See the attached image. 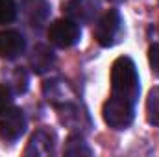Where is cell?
<instances>
[{
    "mask_svg": "<svg viewBox=\"0 0 159 157\" xmlns=\"http://www.w3.org/2000/svg\"><path fill=\"white\" fill-rule=\"evenodd\" d=\"M20 9L26 20L30 22V26H37V28L46 22L50 15V4L46 0H22Z\"/></svg>",
    "mask_w": 159,
    "mask_h": 157,
    "instance_id": "ba28073f",
    "label": "cell"
},
{
    "mask_svg": "<svg viewBox=\"0 0 159 157\" xmlns=\"http://www.w3.org/2000/svg\"><path fill=\"white\" fill-rule=\"evenodd\" d=\"M146 120L159 126V87H154L146 98Z\"/></svg>",
    "mask_w": 159,
    "mask_h": 157,
    "instance_id": "7c38bea8",
    "label": "cell"
},
{
    "mask_svg": "<svg viewBox=\"0 0 159 157\" xmlns=\"http://www.w3.org/2000/svg\"><path fill=\"white\" fill-rule=\"evenodd\" d=\"M148 61H150L152 74L159 78V44H152L148 48Z\"/></svg>",
    "mask_w": 159,
    "mask_h": 157,
    "instance_id": "9a60e30c",
    "label": "cell"
},
{
    "mask_svg": "<svg viewBox=\"0 0 159 157\" xmlns=\"http://www.w3.org/2000/svg\"><path fill=\"white\" fill-rule=\"evenodd\" d=\"M26 50V39L17 30H4L0 32V57L15 59Z\"/></svg>",
    "mask_w": 159,
    "mask_h": 157,
    "instance_id": "52a82bcc",
    "label": "cell"
},
{
    "mask_svg": "<svg viewBox=\"0 0 159 157\" xmlns=\"http://www.w3.org/2000/svg\"><path fill=\"white\" fill-rule=\"evenodd\" d=\"M109 2H113V4H117V2H120V0H109Z\"/></svg>",
    "mask_w": 159,
    "mask_h": 157,
    "instance_id": "e0dca14e",
    "label": "cell"
},
{
    "mask_svg": "<svg viewBox=\"0 0 159 157\" xmlns=\"http://www.w3.org/2000/svg\"><path fill=\"white\" fill-rule=\"evenodd\" d=\"M63 9L67 17L72 19L74 22H91L94 20L100 9V4L98 0H67Z\"/></svg>",
    "mask_w": 159,
    "mask_h": 157,
    "instance_id": "8992f818",
    "label": "cell"
},
{
    "mask_svg": "<svg viewBox=\"0 0 159 157\" xmlns=\"http://www.w3.org/2000/svg\"><path fill=\"white\" fill-rule=\"evenodd\" d=\"M93 154L87 142L80 135H70L65 142V155L69 157H89Z\"/></svg>",
    "mask_w": 159,
    "mask_h": 157,
    "instance_id": "8fae6325",
    "label": "cell"
},
{
    "mask_svg": "<svg viewBox=\"0 0 159 157\" xmlns=\"http://www.w3.org/2000/svg\"><path fill=\"white\" fill-rule=\"evenodd\" d=\"M141 92L139 74L129 57H119L111 65V96L135 104Z\"/></svg>",
    "mask_w": 159,
    "mask_h": 157,
    "instance_id": "6da1fadb",
    "label": "cell"
},
{
    "mask_svg": "<svg viewBox=\"0 0 159 157\" xmlns=\"http://www.w3.org/2000/svg\"><path fill=\"white\" fill-rule=\"evenodd\" d=\"M13 83H15L17 92H26V89H28V72L24 69H17L15 74H13Z\"/></svg>",
    "mask_w": 159,
    "mask_h": 157,
    "instance_id": "5bb4252c",
    "label": "cell"
},
{
    "mask_svg": "<svg viewBox=\"0 0 159 157\" xmlns=\"http://www.w3.org/2000/svg\"><path fill=\"white\" fill-rule=\"evenodd\" d=\"M11 102H13V98H11V91H9V87L0 85V115L11 107Z\"/></svg>",
    "mask_w": 159,
    "mask_h": 157,
    "instance_id": "2e32d148",
    "label": "cell"
},
{
    "mask_svg": "<svg viewBox=\"0 0 159 157\" xmlns=\"http://www.w3.org/2000/svg\"><path fill=\"white\" fill-rule=\"evenodd\" d=\"M26 129V118L22 109L9 107L0 115V139L4 141H17Z\"/></svg>",
    "mask_w": 159,
    "mask_h": 157,
    "instance_id": "5b68a950",
    "label": "cell"
},
{
    "mask_svg": "<svg viewBox=\"0 0 159 157\" xmlns=\"http://www.w3.org/2000/svg\"><path fill=\"white\" fill-rule=\"evenodd\" d=\"M52 152H54V137L44 129H37L32 135L24 155H48Z\"/></svg>",
    "mask_w": 159,
    "mask_h": 157,
    "instance_id": "30bf717a",
    "label": "cell"
},
{
    "mask_svg": "<svg viewBox=\"0 0 159 157\" xmlns=\"http://www.w3.org/2000/svg\"><path fill=\"white\" fill-rule=\"evenodd\" d=\"M17 17V2L15 0H0V24H9Z\"/></svg>",
    "mask_w": 159,
    "mask_h": 157,
    "instance_id": "4fadbf2b",
    "label": "cell"
},
{
    "mask_svg": "<svg viewBox=\"0 0 159 157\" xmlns=\"http://www.w3.org/2000/svg\"><path fill=\"white\" fill-rule=\"evenodd\" d=\"M80 26L72 19H57L48 28V39L57 48H70L80 41Z\"/></svg>",
    "mask_w": 159,
    "mask_h": 157,
    "instance_id": "277c9868",
    "label": "cell"
},
{
    "mask_svg": "<svg viewBox=\"0 0 159 157\" xmlns=\"http://www.w3.org/2000/svg\"><path fill=\"white\" fill-rule=\"evenodd\" d=\"M120 30H122V19H120V13L117 9H107L96 22L94 26V39L100 46L104 48H109L117 43V37L120 35Z\"/></svg>",
    "mask_w": 159,
    "mask_h": 157,
    "instance_id": "3957f363",
    "label": "cell"
},
{
    "mask_svg": "<svg viewBox=\"0 0 159 157\" xmlns=\"http://www.w3.org/2000/svg\"><path fill=\"white\" fill-rule=\"evenodd\" d=\"M56 63V56L54 52L46 46V44H35L32 54H30V67L35 74H44L46 70H50Z\"/></svg>",
    "mask_w": 159,
    "mask_h": 157,
    "instance_id": "9c48e42d",
    "label": "cell"
},
{
    "mask_svg": "<svg viewBox=\"0 0 159 157\" xmlns=\"http://www.w3.org/2000/svg\"><path fill=\"white\" fill-rule=\"evenodd\" d=\"M135 104L126 102L122 98H115L111 96L104 107H102V117L106 120V124L113 129H126L128 126H131L133 117H135Z\"/></svg>",
    "mask_w": 159,
    "mask_h": 157,
    "instance_id": "7a4b0ae2",
    "label": "cell"
}]
</instances>
